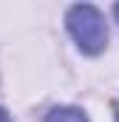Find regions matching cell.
Segmentation results:
<instances>
[{
    "instance_id": "obj_3",
    "label": "cell",
    "mask_w": 119,
    "mask_h": 122,
    "mask_svg": "<svg viewBox=\"0 0 119 122\" xmlns=\"http://www.w3.org/2000/svg\"><path fill=\"white\" fill-rule=\"evenodd\" d=\"M0 122H11V119H9V114H6L3 108H0Z\"/></svg>"
},
{
    "instance_id": "obj_4",
    "label": "cell",
    "mask_w": 119,
    "mask_h": 122,
    "mask_svg": "<svg viewBox=\"0 0 119 122\" xmlns=\"http://www.w3.org/2000/svg\"><path fill=\"white\" fill-rule=\"evenodd\" d=\"M116 122H119V111H116Z\"/></svg>"
},
{
    "instance_id": "obj_2",
    "label": "cell",
    "mask_w": 119,
    "mask_h": 122,
    "mask_svg": "<svg viewBox=\"0 0 119 122\" xmlns=\"http://www.w3.org/2000/svg\"><path fill=\"white\" fill-rule=\"evenodd\" d=\"M45 122H88V117L79 111V108H54Z\"/></svg>"
},
{
    "instance_id": "obj_1",
    "label": "cell",
    "mask_w": 119,
    "mask_h": 122,
    "mask_svg": "<svg viewBox=\"0 0 119 122\" xmlns=\"http://www.w3.org/2000/svg\"><path fill=\"white\" fill-rule=\"evenodd\" d=\"M65 23H68V31L77 40V46H79L82 54H99V51H105V46H108V23H105V17H102L99 9H94L88 3L71 6Z\"/></svg>"
},
{
    "instance_id": "obj_5",
    "label": "cell",
    "mask_w": 119,
    "mask_h": 122,
    "mask_svg": "<svg viewBox=\"0 0 119 122\" xmlns=\"http://www.w3.org/2000/svg\"><path fill=\"white\" fill-rule=\"evenodd\" d=\"M116 14H119V6H116Z\"/></svg>"
}]
</instances>
